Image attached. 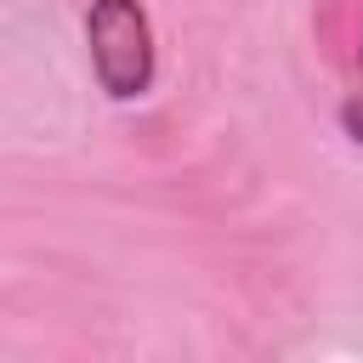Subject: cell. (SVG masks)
<instances>
[{"mask_svg":"<svg viewBox=\"0 0 363 363\" xmlns=\"http://www.w3.org/2000/svg\"><path fill=\"white\" fill-rule=\"evenodd\" d=\"M85 45H91V74L113 102H136L153 91L159 51H153V23L142 0H91Z\"/></svg>","mask_w":363,"mask_h":363,"instance_id":"1","label":"cell"},{"mask_svg":"<svg viewBox=\"0 0 363 363\" xmlns=\"http://www.w3.org/2000/svg\"><path fill=\"white\" fill-rule=\"evenodd\" d=\"M340 125H346L352 142H363V96H346L340 102Z\"/></svg>","mask_w":363,"mask_h":363,"instance_id":"2","label":"cell"}]
</instances>
